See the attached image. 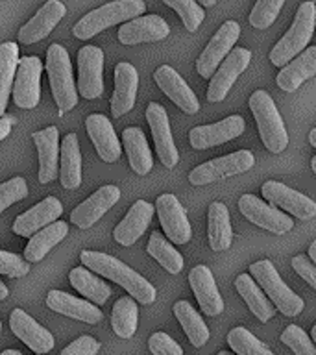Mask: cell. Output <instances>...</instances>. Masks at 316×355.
Returning a JSON list of instances; mask_svg holds the SVG:
<instances>
[{
	"instance_id": "obj_1",
	"label": "cell",
	"mask_w": 316,
	"mask_h": 355,
	"mask_svg": "<svg viewBox=\"0 0 316 355\" xmlns=\"http://www.w3.org/2000/svg\"><path fill=\"white\" fill-rule=\"evenodd\" d=\"M80 261L83 266H89L100 276L107 277L111 282L119 283L130 293L133 300H137L139 304L150 305L157 298V291L150 282H146L139 272H135L132 266L122 263L113 255L102 254V252H93V250H83L80 254Z\"/></svg>"
},
{
	"instance_id": "obj_2",
	"label": "cell",
	"mask_w": 316,
	"mask_h": 355,
	"mask_svg": "<svg viewBox=\"0 0 316 355\" xmlns=\"http://www.w3.org/2000/svg\"><path fill=\"white\" fill-rule=\"evenodd\" d=\"M146 11V4L143 0H115L109 4L100 6L98 10H93L80 22L74 24L72 33L82 41L94 37L96 33L104 32L105 28L115 26L119 22L132 21L135 17H141Z\"/></svg>"
},
{
	"instance_id": "obj_3",
	"label": "cell",
	"mask_w": 316,
	"mask_h": 355,
	"mask_svg": "<svg viewBox=\"0 0 316 355\" xmlns=\"http://www.w3.org/2000/svg\"><path fill=\"white\" fill-rule=\"evenodd\" d=\"M249 110L255 116V124L259 128L261 141L272 154H281L288 144L287 126L277 111L274 100L266 91H255L249 96Z\"/></svg>"
},
{
	"instance_id": "obj_4",
	"label": "cell",
	"mask_w": 316,
	"mask_h": 355,
	"mask_svg": "<svg viewBox=\"0 0 316 355\" xmlns=\"http://www.w3.org/2000/svg\"><path fill=\"white\" fill-rule=\"evenodd\" d=\"M316 24V6L315 2H304L298 8V13L294 17L292 26L288 28V32L283 35L277 44L272 49L270 61L272 65L283 67L288 61L296 58L301 50L309 44Z\"/></svg>"
},
{
	"instance_id": "obj_5",
	"label": "cell",
	"mask_w": 316,
	"mask_h": 355,
	"mask_svg": "<svg viewBox=\"0 0 316 355\" xmlns=\"http://www.w3.org/2000/svg\"><path fill=\"white\" fill-rule=\"evenodd\" d=\"M46 72H49V82L52 94L60 115L65 111H71L78 104V91L72 78V65L69 52L61 44H50L46 50Z\"/></svg>"
},
{
	"instance_id": "obj_6",
	"label": "cell",
	"mask_w": 316,
	"mask_h": 355,
	"mask_svg": "<svg viewBox=\"0 0 316 355\" xmlns=\"http://www.w3.org/2000/svg\"><path fill=\"white\" fill-rule=\"evenodd\" d=\"M249 274L254 276V282H257V285L265 291L266 298L270 300L272 305L281 311L283 315L298 316L304 311L305 304L301 296L287 287V283L283 282L270 261L263 259L254 263L249 266Z\"/></svg>"
},
{
	"instance_id": "obj_7",
	"label": "cell",
	"mask_w": 316,
	"mask_h": 355,
	"mask_svg": "<svg viewBox=\"0 0 316 355\" xmlns=\"http://www.w3.org/2000/svg\"><path fill=\"white\" fill-rule=\"evenodd\" d=\"M255 163V157L248 150H237L233 154H227L224 157H216L207 163H202L188 174V182L193 185H207L216 180L227 176H237L243 172L249 171Z\"/></svg>"
},
{
	"instance_id": "obj_8",
	"label": "cell",
	"mask_w": 316,
	"mask_h": 355,
	"mask_svg": "<svg viewBox=\"0 0 316 355\" xmlns=\"http://www.w3.org/2000/svg\"><path fill=\"white\" fill-rule=\"evenodd\" d=\"M41 72H43V63L37 55H24L17 63L11 93H13V102L22 110H32L39 104Z\"/></svg>"
},
{
	"instance_id": "obj_9",
	"label": "cell",
	"mask_w": 316,
	"mask_h": 355,
	"mask_svg": "<svg viewBox=\"0 0 316 355\" xmlns=\"http://www.w3.org/2000/svg\"><path fill=\"white\" fill-rule=\"evenodd\" d=\"M249 60H252V52L248 49L229 50V54L211 74V83L207 87V100L211 104H216L226 98L227 91L233 87V83L237 82V78L248 69Z\"/></svg>"
},
{
	"instance_id": "obj_10",
	"label": "cell",
	"mask_w": 316,
	"mask_h": 355,
	"mask_svg": "<svg viewBox=\"0 0 316 355\" xmlns=\"http://www.w3.org/2000/svg\"><path fill=\"white\" fill-rule=\"evenodd\" d=\"M238 209H240L244 218H248L252 224L263 227L266 232L276 233V235H283V233L290 232L294 226L292 218L287 213H283L281 209H277L274 205L265 204L263 200L254 196V194L240 196Z\"/></svg>"
},
{
	"instance_id": "obj_11",
	"label": "cell",
	"mask_w": 316,
	"mask_h": 355,
	"mask_svg": "<svg viewBox=\"0 0 316 355\" xmlns=\"http://www.w3.org/2000/svg\"><path fill=\"white\" fill-rule=\"evenodd\" d=\"M104 52L98 46L87 44L78 52V93L87 100L98 98L104 91Z\"/></svg>"
},
{
	"instance_id": "obj_12",
	"label": "cell",
	"mask_w": 316,
	"mask_h": 355,
	"mask_svg": "<svg viewBox=\"0 0 316 355\" xmlns=\"http://www.w3.org/2000/svg\"><path fill=\"white\" fill-rule=\"evenodd\" d=\"M238 35H240V26L238 22L227 21L220 26V30L213 35L209 44L205 46L204 52L200 54L196 61V69L202 78H211V74L216 71V67L220 65L222 60L229 54L233 44L237 43Z\"/></svg>"
},
{
	"instance_id": "obj_13",
	"label": "cell",
	"mask_w": 316,
	"mask_h": 355,
	"mask_svg": "<svg viewBox=\"0 0 316 355\" xmlns=\"http://www.w3.org/2000/svg\"><path fill=\"white\" fill-rule=\"evenodd\" d=\"M261 193H263L265 200L270 202V205L288 211L290 215L298 216L301 220H310V218L316 216L315 200H310L309 196L287 187L285 183L272 182L270 180V182H266L263 185Z\"/></svg>"
},
{
	"instance_id": "obj_14",
	"label": "cell",
	"mask_w": 316,
	"mask_h": 355,
	"mask_svg": "<svg viewBox=\"0 0 316 355\" xmlns=\"http://www.w3.org/2000/svg\"><path fill=\"white\" fill-rule=\"evenodd\" d=\"M155 211L159 216L163 232L174 244H185L191 241L193 230L187 220V213L174 194H161L155 202Z\"/></svg>"
},
{
	"instance_id": "obj_15",
	"label": "cell",
	"mask_w": 316,
	"mask_h": 355,
	"mask_svg": "<svg viewBox=\"0 0 316 355\" xmlns=\"http://www.w3.org/2000/svg\"><path fill=\"white\" fill-rule=\"evenodd\" d=\"M146 121H148L150 130H152L155 152L159 155L161 163L168 166V168L176 166L177 159H179V154H177L174 139H172L170 122H168V113H166V110L161 104H157V102H152L146 107Z\"/></svg>"
},
{
	"instance_id": "obj_16",
	"label": "cell",
	"mask_w": 316,
	"mask_h": 355,
	"mask_svg": "<svg viewBox=\"0 0 316 355\" xmlns=\"http://www.w3.org/2000/svg\"><path fill=\"white\" fill-rule=\"evenodd\" d=\"M10 327L17 338H21L33 354H49L54 348V335L43 327L35 318L28 315L26 311L13 309L10 316Z\"/></svg>"
},
{
	"instance_id": "obj_17",
	"label": "cell",
	"mask_w": 316,
	"mask_h": 355,
	"mask_svg": "<svg viewBox=\"0 0 316 355\" xmlns=\"http://www.w3.org/2000/svg\"><path fill=\"white\" fill-rule=\"evenodd\" d=\"M244 119L240 115H231L215 124L196 126L188 133V143L196 150H207L218 144H224L231 139H237L244 132Z\"/></svg>"
},
{
	"instance_id": "obj_18",
	"label": "cell",
	"mask_w": 316,
	"mask_h": 355,
	"mask_svg": "<svg viewBox=\"0 0 316 355\" xmlns=\"http://www.w3.org/2000/svg\"><path fill=\"white\" fill-rule=\"evenodd\" d=\"M119 200H121V189L115 185H104L72 211L71 222L82 230H87L94 226V222H98Z\"/></svg>"
},
{
	"instance_id": "obj_19",
	"label": "cell",
	"mask_w": 316,
	"mask_h": 355,
	"mask_svg": "<svg viewBox=\"0 0 316 355\" xmlns=\"http://www.w3.org/2000/svg\"><path fill=\"white\" fill-rule=\"evenodd\" d=\"M170 32V28L166 21L159 15H143L135 17L126 24L119 28V41L122 44H141V43H154L165 39Z\"/></svg>"
},
{
	"instance_id": "obj_20",
	"label": "cell",
	"mask_w": 316,
	"mask_h": 355,
	"mask_svg": "<svg viewBox=\"0 0 316 355\" xmlns=\"http://www.w3.org/2000/svg\"><path fill=\"white\" fill-rule=\"evenodd\" d=\"M155 83L159 85V89L174 102V104L183 110L187 115H194L198 113L200 102L198 96L194 94V91L187 85V82L177 74L172 67L163 65L159 67L154 74Z\"/></svg>"
},
{
	"instance_id": "obj_21",
	"label": "cell",
	"mask_w": 316,
	"mask_h": 355,
	"mask_svg": "<svg viewBox=\"0 0 316 355\" xmlns=\"http://www.w3.org/2000/svg\"><path fill=\"white\" fill-rule=\"evenodd\" d=\"M65 4H61L60 0H49V2H44V4L39 8L37 13L21 28V32H19V41H21L22 44L37 43V41L46 37V35L58 26V22L65 17Z\"/></svg>"
},
{
	"instance_id": "obj_22",
	"label": "cell",
	"mask_w": 316,
	"mask_h": 355,
	"mask_svg": "<svg viewBox=\"0 0 316 355\" xmlns=\"http://www.w3.org/2000/svg\"><path fill=\"white\" fill-rule=\"evenodd\" d=\"M63 213V205L55 196H49L43 202H39L22 215H19L13 222V233L21 237H32L33 233L41 227L49 226L50 222L58 220Z\"/></svg>"
},
{
	"instance_id": "obj_23",
	"label": "cell",
	"mask_w": 316,
	"mask_h": 355,
	"mask_svg": "<svg viewBox=\"0 0 316 355\" xmlns=\"http://www.w3.org/2000/svg\"><path fill=\"white\" fill-rule=\"evenodd\" d=\"M188 283L193 287L194 296L198 300L200 309L209 316L220 315L224 311V300H222L220 291L216 287V282L209 266H194L193 270L188 272Z\"/></svg>"
},
{
	"instance_id": "obj_24",
	"label": "cell",
	"mask_w": 316,
	"mask_h": 355,
	"mask_svg": "<svg viewBox=\"0 0 316 355\" xmlns=\"http://www.w3.org/2000/svg\"><path fill=\"white\" fill-rule=\"evenodd\" d=\"M85 128H87L89 137L93 141L100 159L105 161V163H115V161H119V157L122 154V148L109 119L102 115V113H94V115L87 116Z\"/></svg>"
},
{
	"instance_id": "obj_25",
	"label": "cell",
	"mask_w": 316,
	"mask_h": 355,
	"mask_svg": "<svg viewBox=\"0 0 316 355\" xmlns=\"http://www.w3.org/2000/svg\"><path fill=\"white\" fill-rule=\"evenodd\" d=\"M139 91V74L132 63L122 61L115 69V91L111 96V115L122 116L132 111Z\"/></svg>"
},
{
	"instance_id": "obj_26",
	"label": "cell",
	"mask_w": 316,
	"mask_h": 355,
	"mask_svg": "<svg viewBox=\"0 0 316 355\" xmlns=\"http://www.w3.org/2000/svg\"><path fill=\"white\" fill-rule=\"evenodd\" d=\"M152 216H154V205L144 202V200H137L113 232L116 243L122 244V246H132V244L137 243L139 239L143 237V233L146 232Z\"/></svg>"
},
{
	"instance_id": "obj_27",
	"label": "cell",
	"mask_w": 316,
	"mask_h": 355,
	"mask_svg": "<svg viewBox=\"0 0 316 355\" xmlns=\"http://www.w3.org/2000/svg\"><path fill=\"white\" fill-rule=\"evenodd\" d=\"M39 155V182L49 183L58 176V163H60V133L58 128H44L32 135Z\"/></svg>"
},
{
	"instance_id": "obj_28",
	"label": "cell",
	"mask_w": 316,
	"mask_h": 355,
	"mask_svg": "<svg viewBox=\"0 0 316 355\" xmlns=\"http://www.w3.org/2000/svg\"><path fill=\"white\" fill-rule=\"evenodd\" d=\"M316 74V46H309L305 52H299V55L292 58L287 65L281 67L277 74L276 82L279 89L294 93L304 82L310 80Z\"/></svg>"
},
{
	"instance_id": "obj_29",
	"label": "cell",
	"mask_w": 316,
	"mask_h": 355,
	"mask_svg": "<svg viewBox=\"0 0 316 355\" xmlns=\"http://www.w3.org/2000/svg\"><path fill=\"white\" fill-rule=\"evenodd\" d=\"M46 305L50 311H55L60 315L71 316L76 320L87 322V324H96L102 320V311L89 300H80L63 291H50L46 296Z\"/></svg>"
},
{
	"instance_id": "obj_30",
	"label": "cell",
	"mask_w": 316,
	"mask_h": 355,
	"mask_svg": "<svg viewBox=\"0 0 316 355\" xmlns=\"http://www.w3.org/2000/svg\"><path fill=\"white\" fill-rule=\"evenodd\" d=\"M60 180L69 191L80 187L82 183V154L76 133H69L60 146Z\"/></svg>"
},
{
	"instance_id": "obj_31",
	"label": "cell",
	"mask_w": 316,
	"mask_h": 355,
	"mask_svg": "<svg viewBox=\"0 0 316 355\" xmlns=\"http://www.w3.org/2000/svg\"><path fill=\"white\" fill-rule=\"evenodd\" d=\"M69 226L67 222H50L49 226L41 227L37 233H33L30 241H28L26 248H24V261L28 263H37L43 261L44 255L49 254L50 250L58 246V244L67 237Z\"/></svg>"
},
{
	"instance_id": "obj_32",
	"label": "cell",
	"mask_w": 316,
	"mask_h": 355,
	"mask_svg": "<svg viewBox=\"0 0 316 355\" xmlns=\"http://www.w3.org/2000/svg\"><path fill=\"white\" fill-rule=\"evenodd\" d=\"M122 141H124L130 166L137 172L139 176H146L152 171L154 157H152V150L148 148L143 130L141 128H126L122 133Z\"/></svg>"
},
{
	"instance_id": "obj_33",
	"label": "cell",
	"mask_w": 316,
	"mask_h": 355,
	"mask_svg": "<svg viewBox=\"0 0 316 355\" xmlns=\"http://www.w3.org/2000/svg\"><path fill=\"white\" fill-rule=\"evenodd\" d=\"M69 282L78 293L85 296V298L94 305H102L107 302L111 294L109 285L105 282H102L98 276H94L93 272L87 270L85 266H76L72 268L71 274H69Z\"/></svg>"
},
{
	"instance_id": "obj_34",
	"label": "cell",
	"mask_w": 316,
	"mask_h": 355,
	"mask_svg": "<svg viewBox=\"0 0 316 355\" xmlns=\"http://www.w3.org/2000/svg\"><path fill=\"white\" fill-rule=\"evenodd\" d=\"M209 246L213 252H224L231 246L233 232L229 222V211L222 202L209 205Z\"/></svg>"
},
{
	"instance_id": "obj_35",
	"label": "cell",
	"mask_w": 316,
	"mask_h": 355,
	"mask_svg": "<svg viewBox=\"0 0 316 355\" xmlns=\"http://www.w3.org/2000/svg\"><path fill=\"white\" fill-rule=\"evenodd\" d=\"M235 287H237L238 294L243 296V300L248 304L249 311L254 313L261 322H268L274 316V305L265 296V293L261 291V287L254 282V277L249 274H240L235 279Z\"/></svg>"
},
{
	"instance_id": "obj_36",
	"label": "cell",
	"mask_w": 316,
	"mask_h": 355,
	"mask_svg": "<svg viewBox=\"0 0 316 355\" xmlns=\"http://www.w3.org/2000/svg\"><path fill=\"white\" fill-rule=\"evenodd\" d=\"M174 315H176L177 322L182 324L183 331L188 337V340L193 343V346L202 348L207 340H209V327L204 322V318L198 315V311L194 309L193 305L182 300L174 304Z\"/></svg>"
},
{
	"instance_id": "obj_37",
	"label": "cell",
	"mask_w": 316,
	"mask_h": 355,
	"mask_svg": "<svg viewBox=\"0 0 316 355\" xmlns=\"http://www.w3.org/2000/svg\"><path fill=\"white\" fill-rule=\"evenodd\" d=\"M17 63H19V44L11 41L0 44V116L4 115L6 105L10 100Z\"/></svg>"
},
{
	"instance_id": "obj_38",
	"label": "cell",
	"mask_w": 316,
	"mask_h": 355,
	"mask_svg": "<svg viewBox=\"0 0 316 355\" xmlns=\"http://www.w3.org/2000/svg\"><path fill=\"white\" fill-rule=\"evenodd\" d=\"M139 307L132 296L116 300L111 313V327L121 338H132L137 331Z\"/></svg>"
},
{
	"instance_id": "obj_39",
	"label": "cell",
	"mask_w": 316,
	"mask_h": 355,
	"mask_svg": "<svg viewBox=\"0 0 316 355\" xmlns=\"http://www.w3.org/2000/svg\"><path fill=\"white\" fill-rule=\"evenodd\" d=\"M152 257L165 268L168 274H179L183 270V255L172 246L166 237H163L159 232H154L150 235L148 248H146Z\"/></svg>"
},
{
	"instance_id": "obj_40",
	"label": "cell",
	"mask_w": 316,
	"mask_h": 355,
	"mask_svg": "<svg viewBox=\"0 0 316 355\" xmlns=\"http://www.w3.org/2000/svg\"><path fill=\"white\" fill-rule=\"evenodd\" d=\"M227 344L237 355H274L265 343L254 337L246 327H233L227 333Z\"/></svg>"
},
{
	"instance_id": "obj_41",
	"label": "cell",
	"mask_w": 316,
	"mask_h": 355,
	"mask_svg": "<svg viewBox=\"0 0 316 355\" xmlns=\"http://www.w3.org/2000/svg\"><path fill=\"white\" fill-rule=\"evenodd\" d=\"M285 0H257L254 10L249 13V24L257 30H266L276 21Z\"/></svg>"
},
{
	"instance_id": "obj_42",
	"label": "cell",
	"mask_w": 316,
	"mask_h": 355,
	"mask_svg": "<svg viewBox=\"0 0 316 355\" xmlns=\"http://www.w3.org/2000/svg\"><path fill=\"white\" fill-rule=\"evenodd\" d=\"M166 6H170L172 10L177 11V15L182 17L183 24L188 32H196L198 26L204 21V10L196 0H163Z\"/></svg>"
},
{
	"instance_id": "obj_43",
	"label": "cell",
	"mask_w": 316,
	"mask_h": 355,
	"mask_svg": "<svg viewBox=\"0 0 316 355\" xmlns=\"http://www.w3.org/2000/svg\"><path fill=\"white\" fill-rule=\"evenodd\" d=\"M281 343L287 344L296 355H316L315 343L304 331V327L296 326V324L287 326V329L281 333Z\"/></svg>"
},
{
	"instance_id": "obj_44",
	"label": "cell",
	"mask_w": 316,
	"mask_h": 355,
	"mask_svg": "<svg viewBox=\"0 0 316 355\" xmlns=\"http://www.w3.org/2000/svg\"><path fill=\"white\" fill-rule=\"evenodd\" d=\"M28 185L24 182V178L17 176L11 178L10 182H6L0 185V213L6 211L10 205H13L19 200L26 198Z\"/></svg>"
},
{
	"instance_id": "obj_45",
	"label": "cell",
	"mask_w": 316,
	"mask_h": 355,
	"mask_svg": "<svg viewBox=\"0 0 316 355\" xmlns=\"http://www.w3.org/2000/svg\"><path fill=\"white\" fill-rule=\"evenodd\" d=\"M30 272V263L24 261L21 255L11 254L0 250V274L10 277H22Z\"/></svg>"
},
{
	"instance_id": "obj_46",
	"label": "cell",
	"mask_w": 316,
	"mask_h": 355,
	"mask_svg": "<svg viewBox=\"0 0 316 355\" xmlns=\"http://www.w3.org/2000/svg\"><path fill=\"white\" fill-rule=\"evenodd\" d=\"M148 348L154 355H183V348L166 333H154L148 340Z\"/></svg>"
},
{
	"instance_id": "obj_47",
	"label": "cell",
	"mask_w": 316,
	"mask_h": 355,
	"mask_svg": "<svg viewBox=\"0 0 316 355\" xmlns=\"http://www.w3.org/2000/svg\"><path fill=\"white\" fill-rule=\"evenodd\" d=\"M100 349V343L96 338L82 335L76 340H72L67 348L61 349L60 355H96Z\"/></svg>"
},
{
	"instance_id": "obj_48",
	"label": "cell",
	"mask_w": 316,
	"mask_h": 355,
	"mask_svg": "<svg viewBox=\"0 0 316 355\" xmlns=\"http://www.w3.org/2000/svg\"><path fill=\"white\" fill-rule=\"evenodd\" d=\"M292 266L294 270L298 272L299 276L309 283V287L316 288V266L309 257H305V255H296L292 259Z\"/></svg>"
},
{
	"instance_id": "obj_49",
	"label": "cell",
	"mask_w": 316,
	"mask_h": 355,
	"mask_svg": "<svg viewBox=\"0 0 316 355\" xmlns=\"http://www.w3.org/2000/svg\"><path fill=\"white\" fill-rule=\"evenodd\" d=\"M11 116H0V143L10 135Z\"/></svg>"
},
{
	"instance_id": "obj_50",
	"label": "cell",
	"mask_w": 316,
	"mask_h": 355,
	"mask_svg": "<svg viewBox=\"0 0 316 355\" xmlns=\"http://www.w3.org/2000/svg\"><path fill=\"white\" fill-rule=\"evenodd\" d=\"M309 259L313 261V263H316V241H313V243H310V248H309Z\"/></svg>"
},
{
	"instance_id": "obj_51",
	"label": "cell",
	"mask_w": 316,
	"mask_h": 355,
	"mask_svg": "<svg viewBox=\"0 0 316 355\" xmlns=\"http://www.w3.org/2000/svg\"><path fill=\"white\" fill-rule=\"evenodd\" d=\"M8 287H6L4 283L0 282V300H4V298H8Z\"/></svg>"
},
{
	"instance_id": "obj_52",
	"label": "cell",
	"mask_w": 316,
	"mask_h": 355,
	"mask_svg": "<svg viewBox=\"0 0 316 355\" xmlns=\"http://www.w3.org/2000/svg\"><path fill=\"white\" fill-rule=\"evenodd\" d=\"M200 6H207V8H211V6L216 4V0H196Z\"/></svg>"
},
{
	"instance_id": "obj_53",
	"label": "cell",
	"mask_w": 316,
	"mask_h": 355,
	"mask_svg": "<svg viewBox=\"0 0 316 355\" xmlns=\"http://www.w3.org/2000/svg\"><path fill=\"white\" fill-rule=\"evenodd\" d=\"M0 355H24L22 352H19V349H6V352H2Z\"/></svg>"
},
{
	"instance_id": "obj_54",
	"label": "cell",
	"mask_w": 316,
	"mask_h": 355,
	"mask_svg": "<svg viewBox=\"0 0 316 355\" xmlns=\"http://www.w3.org/2000/svg\"><path fill=\"white\" fill-rule=\"evenodd\" d=\"M309 143L313 144V146H316V130H310V133H309Z\"/></svg>"
},
{
	"instance_id": "obj_55",
	"label": "cell",
	"mask_w": 316,
	"mask_h": 355,
	"mask_svg": "<svg viewBox=\"0 0 316 355\" xmlns=\"http://www.w3.org/2000/svg\"><path fill=\"white\" fill-rule=\"evenodd\" d=\"M310 340H316V324L313 326V331H310Z\"/></svg>"
},
{
	"instance_id": "obj_56",
	"label": "cell",
	"mask_w": 316,
	"mask_h": 355,
	"mask_svg": "<svg viewBox=\"0 0 316 355\" xmlns=\"http://www.w3.org/2000/svg\"><path fill=\"white\" fill-rule=\"evenodd\" d=\"M310 163H313V172H316V157H313V161H310Z\"/></svg>"
},
{
	"instance_id": "obj_57",
	"label": "cell",
	"mask_w": 316,
	"mask_h": 355,
	"mask_svg": "<svg viewBox=\"0 0 316 355\" xmlns=\"http://www.w3.org/2000/svg\"><path fill=\"white\" fill-rule=\"evenodd\" d=\"M218 355H231V354H227V352H220V354Z\"/></svg>"
},
{
	"instance_id": "obj_58",
	"label": "cell",
	"mask_w": 316,
	"mask_h": 355,
	"mask_svg": "<svg viewBox=\"0 0 316 355\" xmlns=\"http://www.w3.org/2000/svg\"><path fill=\"white\" fill-rule=\"evenodd\" d=\"M0 331H2V322H0Z\"/></svg>"
},
{
	"instance_id": "obj_59",
	"label": "cell",
	"mask_w": 316,
	"mask_h": 355,
	"mask_svg": "<svg viewBox=\"0 0 316 355\" xmlns=\"http://www.w3.org/2000/svg\"><path fill=\"white\" fill-rule=\"evenodd\" d=\"M37 355H39V354H37Z\"/></svg>"
}]
</instances>
